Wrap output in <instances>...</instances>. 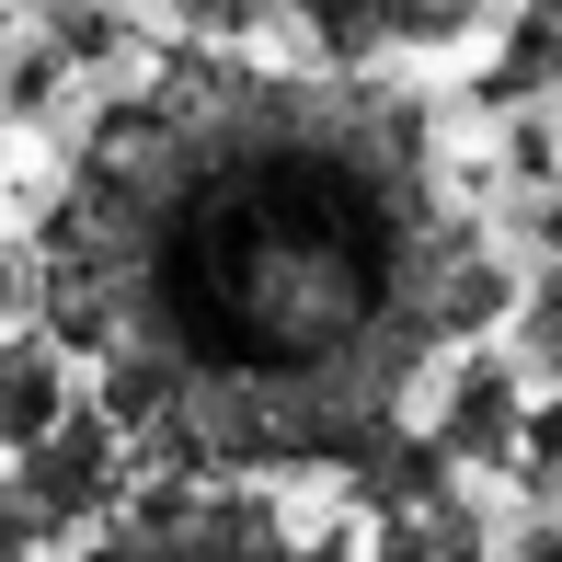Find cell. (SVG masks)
I'll return each instance as SVG.
<instances>
[{
	"mask_svg": "<svg viewBox=\"0 0 562 562\" xmlns=\"http://www.w3.org/2000/svg\"><path fill=\"white\" fill-rule=\"evenodd\" d=\"M425 149L356 69L265 81L195 35L81 138L23 265L149 471H356L402 425L459 252Z\"/></svg>",
	"mask_w": 562,
	"mask_h": 562,
	"instance_id": "1",
	"label": "cell"
},
{
	"mask_svg": "<svg viewBox=\"0 0 562 562\" xmlns=\"http://www.w3.org/2000/svg\"><path fill=\"white\" fill-rule=\"evenodd\" d=\"M517 356L562 391V265H540V276L517 288Z\"/></svg>",
	"mask_w": 562,
	"mask_h": 562,
	"instance_id": "10",
	"label": "cell"
},
{
	"mask_svg": "<svg viewBox=\"0 0 562 562\" xmlns=\"http://www.w3.org/2000/svg\"><path fill=\"white\" fill-rule=\"evenodd\" d=\"M551 81H562V23L528 0L517 35H505V69H482V104H528V92H551Z\"/></svg>",
	"mask_w": 562,
	"mask_h": 562,
	"instance_id": "8",
	"label": "cell"
},
{
	"mask_svg": "<svg viewBox=\"0 0 562 562\" xmlns=\"http://www.w3.org/2000/svg\"><path fill=\"white\" fill-rule=\"evenodd\" d=\"M288 23L311 35L322 69H368V58H391V12H379V0H288Z\"/></svg>",
	"mask_w": 562,
	"mask_h": 562,
	"instance_id": "7",
	"label": "cell"
},
{
	"mask_svg": "<svg viewBox=\"0 0 562 562\" xmlns=\"http://www.w3.org/2000/svg\"><path fill=\"white\" fill-rule=\"evenodd\" d=\"M425 437H437L459 471H517V437H528L517 368H505V356H459V368H448V402H437Z\"/></svg>",
	"mask_w": 562,
	"mask_h": 562,
	"instance_id": "4",
	"label": "cell"
},
{
	"mask_svg": "<svg viewBox=\"0 0 562 562\" xmlns=\"http://www.w3.org/2000/svg\"><path fill=\"white\" fill-rule=\"evenodd\" d=\"M379 12H391V46H459L494 0H379Z\"/></svg>",
	"mask_w": 562,
	"mask_h": 562,
	"instance_id": "11",
	"label": "cell"
},
{
	"mask_svg": "<svg viewBox=\"0 0 562 562\" xmlns=\"http://www.w3.org/2000/svg\"><path fill=\"white\" fill-rule=\"evenodd\" d=\"M12 482H23V505H35L46 540H92V528H104L115 505L149 482V448L115 425V402H69V425L23 448Z\"/></svg>",
	"mask_w": 562,
	"mask_h": 562,
	"instance_id": "3",
	"label": "cell"
},
{
	"mask_svg": "<svg viewBox=\"0 0 562 562\" xmlns=\"http://www.w3.org/2000/svg\"><path fill=\"white\" fill-rule=\"evenodd\" d=\"M540 12H551V23H562V0H540Z\"/></svg>",
	"mask_w": 562,
	"mask_h": 562,
	"instance_id": "17",
	"label": "cell"
},
{
	"mask_svg": "<svg viewBox=\"0 0 562 562\" xmlns=\"http://www.w3.org/2000/svg\"><path fill=\"white\" fill-rule=\"evenodd\" d=\"M69 402H81V356H69L58 334H0V459H23L35 437H58Z\"/></svg>",
	"mask_w": 562,
	"mask_h": 562,
	"instance_id": "5",
	"label": "cell"
},
{
	"mask_svg": "<svg viewBox=\"0 0 562 562\" xmlns=\"http://www.w3.org/2000/svg\"><path fill=\"white\" fill-rule=\"evenodd\" d=\"M0 172H12V138H0Z\"/></svg>",
	"mask_w": 562,
	"mask_h": 562,
	"instance_id": "16",
	"label": "cell"
},
{
	"mask_svg": "<svg viewBox=\"0 0 562 562\" xmlns=\"http://www.w3.org/2000/svg\"><path fill=\"white\" fill-rule=\"evenodd\" d=\"M368 562H494V551H482V517L459 505V482H448V494H425V505L368 517Z\"/></svg>",
	"mask_w": 562,
	"mask_h": 562,
	"instance_id": "6",
	"label": "cell"
},
{
	"mask_svg": "<svg viewBox=\"0 0 562 562\" xmlns=\"http://www.w3.org/2000/svg\"><path fill=\"white\" fill-rule=\"evenodd\" d=\"M494 562H562V528H528L517 551H494Z\"/></svg>",
	"mask_w": 562,
	"mask_h": 562,
	"instance_id": "15",
	"label": "cell"
},
{
	"mask_svg": "<svg viewBox=\"0 0 562 562\" xmlns=\"http://www.w3.org/2000/svg\"><path fill=\"white\" fill-rule=\"evenodd\" d=\"M517 482L540 505H562V391L551 402H528V437H517Z\"/></svg>",
	"mask_w": 562,
	"mask_h": 562,
	"instance_id": "12",
	"label": "cell"
},
{
	"mask_svg": "<svg viewBox=\"0 0 562 562\" xmlns=\"http://www.w3.org/2000/svg\"><path fill=\"white\" fill-rule=\"evenodd\" d=\"M172 23H184L195 46H252V35H276L288 23V0H161Z\"/></svg>",
	"mask_w": 562,
	"mask_h": 562,
	"instance_id": "9",
	"label": "cell"
},
{
	"mask_svg": "<svg viewBox=\"0 0 562 562\" xmlns=\"http://www.w3.org/2000/svg\"><path fill=\"white\" fill-rule=\"evenodd\" d=\"M69 562H356L345 528H299L265 471H149Z\"/></svg>",
	"mask_w": 562,
	"mask_h": 562,
	"instance_id": "2",
	"label": "cell"
},
{
	"mask_svg": "<svg viewBox=\"0 0 562 562\" xmlns=\"http://www.w3.org/2000/svg\"><path fill=\"white\" fill-rule=\"evenodd\" d=\"M23 311H35V265H23V252L12 241H0V334H12V322Z\"/></svg>",
	"mask_w": 562,
	"mask_h": 562,
	"instance_id": "14",
	"label": "cell"
},
{
	"mask_svg": "<svg viewBox=\"0 0 562 562\" xmlns=\"http://www.w3.org/2000/svg\"><path fill=\"white\" fill-rule=\"evenodd\" d=\"M35 551H46V528H35V505H23L12 459H0V562H35Z\"/></svg>",
	"mask_w": 562,
	"mask_h": 562,
	"instance_id": "13",
	"label": "cell"
}]
</instances>
